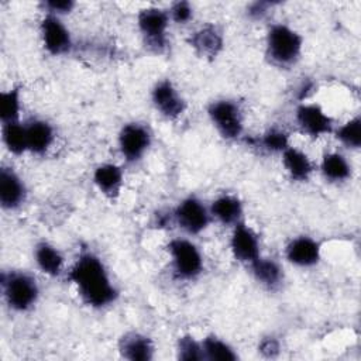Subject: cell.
Returning a JSON list of instances; mask_svg holds the SVG:
<instances>
[{
	"label": "cell",
	"instance_id": "6",
	"mask_svg": "<svg viewBox=\"0 0 361 361\" xmlns=\"http://www.w3.org/2000/svg\"><path fill=\"white\" fill-rule=\"evenodd\" d=\"M207 116L217 133L227 141H235L244 131V116L240 104L231 99H217L207 106Z\"/></svg>",
	"mask_w": 361,
	"mask_h": 361
},
{
	"label": "cell",
	"instance_id": "8",
	"mask_svg": "<svg viewBox=\"0 0 361 361\" xmlns=\"http://www.w3.org/2000/svg\"><path fill=\"white\" fill-rule=\"evenodd\" d=\"M173 220L189 235H197L203 233L212 220L209 209L196 196H188L182 199L175 210Z\"/></svg>",
	"mask_w": 361,
	"mask_h": 361
},
{
	"label": "cell",
	"instance_id": "17",
	"mask_svg": "<svg viewBox=\"0 0 361 361\" xmlns=\"http://www.w3.org/2000/svg\"><path fill=\"white\" fill-rule=\"evenodd\" d=\"M27 148L34 155H44L55 140L54 127L42 118H31L25 121Z\"/></svg>",
	"mask_w": 361,
	"mask_h": 361
},
{
	"label": "cell",
	"instance_id": "33",
	"mask_svg": "<svg viewBox=\"0 0 361 361\" xmlns=\"http://www.w3.org/2000/svg\"><path fill=\"white\" fill-rule=\"evenodd\" d=\"M272 6H274V3H269V1H254L248 6L247 14L252 20H262L268 14V11Z\"/></svg>",
	"mask_w": 361,
	"mask_h": 361
},
{
	"label": "cell",
	"instance_id": "22",
	"mask_svg": "<svg viewBox=\"0 0 361 361\" xmlns=\"http://www.w3.org/2000/svg\"><path fill=\"white\" fill-rule=\"evenodd\" d=\"M34 261L38 269L48 276H58L65 264L62 252L48 241H39L34 247Z\"/></svg>",
	"mask_w": 361,
	"mask_h": 361
},
{
	"label": "cell",
	"instance_id": "29",
	"mask_svg": "<svg viewBox=\"0 0 361 361\" xmlns=\"http://www.w3.org/2000/svg\"><path fill=\"white\" fill-rule=\"evenodd\" d=\"M258 144L262 149L268 152H282L285 148L289 147V137L283 130L279 128H271L267 133L262 134V137L258 140Z\"/></svg>",
	"mask_w": 361,
	"mask_h": 361
},
{
	"label": "cell",
	"instance_id": "1",
	"mask_svg": "<svg viewBox=\"0 0 361 361\" xmlns=\"http://www.w3.org/2000/svg\"><path fill=\"white\" fill-rule=\"evenodd\" d=\"M68 278L76 286L78 295L83 303L93 309L107 307L118 298V290L107 268L100 257L92 251H80L69 269Z\"/></svg>",
	"mask_w": 361,
	"mask_h": 361
},
{
	"label": "cell",
	"instance_id": "27",
	"mask_svg": "<svg viewBox=\"0 0 361 361\" xmlns=\"http://www.w3.org/2000/svg\"><path fill=\"white\" fill-rule=\"evenodd\" d=\"M334 135L341 145L350 149H358L361 145V117L355 116L343 126L334 128Z\"/></svg>",
	"mask_w": 361,
	"mask_h": 361
},
{
	"label": "cell",
	"instance_id": "19",
	"mask_svg": "<svg viewBox=\"0 0 361 361\" xmlns=\"http://www.w3.org/2000/svg\"><path fill=\"white\" fill-rule=\"evenodd\" d=\"M212 219L223 226H235L243 221L244 207L241 200L234 195H220L217 196L209 207Z\"/></svg>",
	"mask_w": 361,
	"mask_h": 361
},
{
	"label": "cell",
	"instance_id": "13",
	"mask_svg": "<svg viewBox=\"0 0 361 361\" xmlns=\"http://www.w3.org/2000/svg\"><path fill=\"white\" fill-rule=\"evenodd\" d=\"M322 257V245L310 235H298L285 245V258L295 267H314Z\"/></svg>",
	"mask_w": 361,
	"mask_h": 361
},
{
	"label": "cell",
	"instance_id": "15",
	"mask_svg": "<svg viewBox=\"0 0 361 361\" xmlns=\"http://www.w3.org/2000/svg\"><path fill=\"white\" fill-rule=\"evenodd\" d=\"M27 197V188L20 175L13 169L3 166L0 169V204L4 210L18 209Z\"/></svg>",
	"mask_w": 361,
	"mask_h": 361
},
{
	"label": "cell",
	"instance_id": "12",
	"mask_svg": "<svg viewBox=\"0 0 361 361\" xmlns=\"http://www.w3.org/2000/svg\"><path fill=\"white\" fill-rule=\"evenodd\" d=\"M230 250L235 261L248 267L261 257L259 237L252 227H250L244 221H240L233 227L230 237Z\"/></svg>",
	"mask_w": 361,
	"mask_h": 361
},
{
	"label": "cell",
	"instance_id": "20",
	"mask_svg": "<svg viewBox=\"0 0 361 361\" xmlns=\"http://www.w3.org/2000/svg\"><path fill=\"white\" fill-rule=\"evenodd\" d=\"M282 165L289 175V178L295 182H306L310 179L314 166L312 159L302 149L289 145L282 152Z\"/></svg>",
	"mask_w": 361,
	"mask_h": 361
},
{
	"label": "cell",
	"instance_id": "31",
	"mask_svg": "<svg viewBox=\"0 0 361 361\" xmlns=\"http://www.w3.org/2000/svg\"><path fill=\"white\" fill-rule=\"evenodd\" d=\"M42 6L45 10V14L61 17V16L69 14L73 10L75 3L72 0H49V1H44Z\"/></svg>",
	"mask_w": 361,
	"mask_h": 361
},
{
	"label": "cell",
	"instance_id": "21",
	"mask_svg": "<svg viewBox=\"0 0 361 361\" xmlns=\"http://www.w3.org/2000/svg\"><path fill=\"white\" fill-rule=\"evenodd\" d=\"M254 279L265 289L275 290L283 281V271L278 261L274 258L259 257L251 265H248Z\"/></svg>",
	"mask_w": 361,
	"mask_h": 361
},
{
	"label": "cell",
	"instance_id": "18",
	"mask_svg": "<svg viewBox=\"0 0 361 361\" xmlns=\"http://www.w3.org/2000/svg\"><path fill=\"white\" fill-rule=\"evenodd\" d=\"M93 183L106 197L117 199L124 183L123 169L116 164H102L93 172Z\"/></svg>",
	"mask_w": 361,
	"mask_h": 361
},
{
	"label": "cell",
	"instance_id": "16",
	"mask_svg": "<svg viewBox=\"0 0 361 361\" xmlns=\"http://www.w3.org/2000/svg\"><path fill=\"white\" fill-rule=\"evenodd\" d=\"M118 353L128 361H149L154 358L155 345L148 336L138 331H128L118 340Z\"/></svg>",
	"mask_w": 361,
	"mask_h": 361
},
{
	"label": "cell",
	"instance_id": "7",
	"mask_svg": "<svg viewBox=\"0 0 361 361\" xmlns=\"http://www.w3.org/2000/svg\"><path fill=\"white\" fill-rule=\"evenodd\" d=\"M151 130L145 124L135 121L124 124L117 138L118 151L128 164L138 162L151 147Z\"/></svg>",
	"mask_w": 361,
	"mask_h": 361
},
{
	"label": "cell",
	"instance_id": "11",
	"mask_svg": "<svg viewBox=\"0 0 361 361\" xmlns=\"http://www.w3.org/2000/svg\"><path fill=\"white\" fill-rule=\"evenodd\" d=\"M155 110L166 120H176L186 110V102L169 79L158 80L151 90Z\"/></svg>",
	"mask_w": 361,
	"mask_h": 361
},
{
	"label": "cell",
	"instance_id": "30",
	"mask_svg": "<svg viewBox=\"0 0 361 361\" xmlns=\"http://www.w3.org/2000/svg\"><path fill=\"white\" fill-rule=\"evenodd\" d=\"M169 18L176 24H188L193 18V7L188 1H176L169 8Z\"/></svg>",
	"mask_w": 361,
	"mask_h": 361
},
{
	"label": "cell",
	"instance_id": "3",
	"mask_svg": "<svg viewBox=\"0 0 361 361\" xmlns=\"http://www.w3.org/2000/svg\"><path fill=\"white\" fill-rule=\"evenodd\" d=\"M1 290L8 307L20 313L32 309L39 298V288L35 278L24 271L3 272Z\"/></svg>",
	"mask_w": 361,
	"mask_h": 361
},
{
	"label": "cell",
	"instance_id": "28",
	"mask_svg": "<svg viewBox=\"0 0 361 361\" xmlns=\"http://www.w3.org/2000/svg\"><path fill=\"white\" fill-rule=\"evenodd\" d=\"M176 357L182 361H200L203 358L202 341L192 334H183L176 341Z\"/></svg>",
	"mask_w": 361,
	"mask_h": 361
},
{
	"label": "cell",
	"instance_id": "2",
	"mask_svg": "<svg viewBox=\"0 0 361 361\" xmlns=\"http://www.w3.org/2000/svg\"><path fill=\"white\" fill-rule=\"evenodd\" d=\"M303 49V37L292 27L276 23L272 24L265 37V55L272 65L289 68L295 65Z\"/></svg>",
	"mask_w": 361,
	"mask_h": 361
},
{
	"label": "cell",
	"instance_id": "9",
	"mask_svg": "<svg viewBox=\"0 0 361 361\" xmlns=\"http://www.w3.org/2000/svg\"><path fill=\"white\" fill-rule=\"evenodd\" d=\"M295 120L299 130L313 140L334 131L333 118L316 103H300L295 110Z\"/></svg>",
	"mask_w": 361,
	"mask_h": 361
},
{
	"label": "cell",
	"instance_id": "25",
	"mask_svg": "<svg viewBox=\"0 0 361 361\" xmlns=\"http://www.w3.org/2000/svg\"><path fill=\"white\" fill-rule=\"evenodd\" d=\"M203 358L209 361H235L238 358L234 348L216 334H209L202 340Z\"/></svg>",
	"mask_w": 361,
	"mask_h": 361
},
{
	"label": "cell",
	"instance_id": "5",
	"mask_svg": "<svg viewBox=\"0 0 361 361\" xmlns=\"http://www.w3.org/2000/svg\"><path fill=\"white\" fill-rule=\"evenodd\" d=\"M169 13L159 7H145L137 16V25L145 47L157 54L165 51L168 45Z\"/></svg>",
	"mask_w": 361,
	"mask_h": 361
},
{
	"label": "cell",
	"instance_id": "26",
	"mask_svg": "<svg viewBox=\"0 0 361 361\" xmlns=\"http://www.w3.org/2000/svg\"><path fill=\"white\" fill-rule=\"evenodd\" d=\"M21 114V87L11 86L0 93V120L1 124L20 121Z\"/></svg>",
	"mask_w": 361,
	"mask_h": 361
},
{
	"label": "cell",
	"instance_id": "10",
	"mask_svg": "<svg viewBox=\"0 0 361 361\" xmlns=\"http://www.w3.org/2000/svg\"><path fill=\"white\" fill-rule=\"evenodd\" d=\"M41 39L45 51L54 56L65 55L72 49V37L61 17L45 14L39 24Z\"/></svg>",
	"mask_w": 361,
	"mask_h": 361
},
{
	"label": "cell",
	"instance_id": "4",
	"mask_svg": "<svg viewBox=\"0 0 361 361\" xmlns=\"http://www.w3.org/2000/svg\"><path fill=\"white\" fill-rule=\"evenodd\" d=\"M166 250L171 257V267L175 278L180 281H193L203 271V255L199 247L182 237L172 238Z\"/></svg>",
	"mask_w": 361,
	"mask_h": 361
},
{
	"label": "cell",
	"instance_id": "24",
	"mask_svg": "<svg viewBox=\"0 0 361 361\" xmlns=\"http://www.w3.org/2000/svg\"><path fill=\"white\" fill-rule=\"evenodd\" d=\"M1 140L7 151L13 155H23L28 152L25 123L14 121L1 124Z\"/></svg>",
	"mask_w": 361,
	"mask_h": 361
},
{
	"label": "cell",
	"instance_id": "23",
	"mask_svg": "<svg viewBox=\"0 0 361 361\" xmlns=\"http://www.w3.org/2000/svg\"><path fill=\"white\" fill-rule=\"evenodd\" d=\"M320 172L329 182L341 183L351 176V165L343 154L331 151L322 157Z\"/></svg>",
	"mask_w": 361,
	"mask_h": 361
},
{
	"label": "cell",
	"instance_id": "32",
	"mask_svg": "<svg viewBox=\"0 0 361 361\" xmlns=\"http://www.w3.org/2000/svg\"><path fill=\"white\" fill-rule=\"evenodd\" d=\"M258 353L265 358H275L281 353V343L274 336H267L261 338L258 344Z\"/></svg>",
	"mask_w": 361,
	"mask_h": 361
},
{
	"label": "cell",
	"instance_id": "14",
	"mask_svg": "<svg viewBox=\"0 0 361 361\" xmlns=\"http://www.w3.org/2000/svg\"><path fill=\"white\" fill-rule=\"evenodd\" d=\"M192 49L204 59L213 61L224 48L223 31L214 24H206L197 28L188 39Z\"/></svg>",
	"mask_w": 361,
	"mask_h": 361
}]
</instances>
